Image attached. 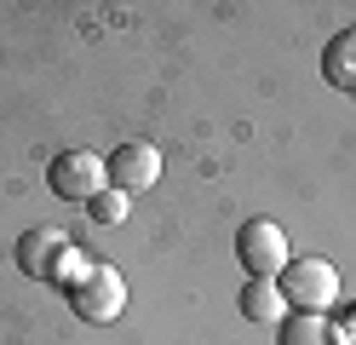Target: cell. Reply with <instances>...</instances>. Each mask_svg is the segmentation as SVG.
<instances>
[{
  "mask_svg": "<svg viewBox=\"0 0 356 345\" xmlns=\"http://www.w3.org/2000/svg\"><path fill=\"white\" fill-rule=\"evenodd\" d=\"M17 270H24L29 282L75 288L81 276H86V259L75 253L70 230H58V224H35V230H24V242H17Z\"/></svg>",
  "mask_w": 356,
  "mask_h": 345,
  "instance_id": "1",
  "label": "cell"
},
{
  "mask_svg": "<svg viewBox=\"0 0 356 345\" xmlns=\"http://www.w3.org/2000/svg\"><path fill=\"white\" fill-rule=\"evenodd\" d=\"M276 288H282V299H287V311H316V316H327V305H339V270H333L327 259H316V253H293L287 270L276 276Z\"/></svg>",
  "mask_w": 356,
  "mask_h": 345,
  "instance_id": "2",
  "label": "cell"
},
{
  "mask_svg": "<svg viewBox=\"0 0 356 345\" xmlns=\"http://www.w3.org/2000/svg\"><path fill=\"white\" fill-rule=\"evenodd\" d=\"M63 293H70V311L81 322H92V328H109L127 311V276L115 265H86V276L75 288H63Z\"/></svg>",
  "mask_w": 356,
  "mask_h": 345,
  "instance_id": "3",
  "label": "cell"
},
{
  "mask_svg": "<svg viewBox=\"0 0 356 345\" xmlns=\"http://www.w3.org/2000/svg\"><path fill=\"white\" fill-rule=\"evenodd\" d=\"M236 259L248 276H259V282H276V276L287 270V259H293V247H287V230L276 219H248L236 230Z\"/></svg>",
  "mask_w": 356,
  "mask_h": 345,
  "instance_id": "4",
  "label": "cell"
},
{
  "mask_svg": "<svg viewBox=\"0 0 356 345\" xmlns=\"http://www.w3.org/2000/svg\"><path fill=\"white\" fill-rule=\"evenodd\" d=\"M47 190L58 196V201H92V196H104L109 190V167H104V155H92V150H63V155H52V167H47Z\"/></svg>",
  "mask_w": 356,
  "mask_h": 345,
  "instance_id": "5",
  "label": "cell"
},
{
  "mask_svg": "<svg viewBox=\"0 0 356 345\" xmlns=\"http://www.w3.org/2000/svg\"><path fill=\"white\" fill-rule=\"evenodd\" d=\"M104 167H109V190L144 196V190L161 184V150H155L149 138H132V144H121V150L104 155Z\"/></svg>",
  "mask_w": 356,
  "mask_h": 345,
  "instance_id": "6",
  "label": "cell"
},
{
  "mask_svg": "<svg viewBox=\"0 0 356 345\" xmlns=\"http://www.w3.org/2000/svg\"><path fill=\"white\" fill-rule=\"evenodd\" d=\"M276 345H339L333 339V322L316 311H287L276 322Z\"/></svg>",
  "mask_w": 356,
  "mask_h": 345,
  "instance_id": "7",
  "label": "cell"
},
{
  "mask_svg": "<svg viewBox=\"0 0 356 345\" xmlns=\"http://www.w3.org/2000/svg\"><path fill=\"white\" fill-rule=\"evenodd\" d=\"M241 316L248 322H264V328H276V322L287 316V299L276 282H259V276H248V288H241Z\"/></svg>",
  "mask_w": 356,
  "mask_h": 345,
  "instance_id": "8",
  "label": "cell"
},
{
  "mask_svg": "<svg viewBox=\"0 0 356 345\" xmlns=\"http://www.w3.org/2000/svg\"><path fill=\"white\" fill-rule=\"evenodd\" d=\"M322 69H327V81H333V86L356 92V29H345V35H333V40H327Z\"/></svg>",
  "mask_w": 356,
  "mask_h": 345,
  "instance_id": "9",
  "label": "cell"
},
{
  "mask_svg": "<svg viewBox=\"0 0 356 345\" xmlns=\"http://www.w3.org/2000/svg\"><path fill=\"white\" fill-rule=\"evenodd\" d=\"M127 207H132V196L104 190V196H92V201H86V213H92L98 224H121V219H127Z\"/></svg>",
  "mask_w": 356,
  "mask_h": 345,
  "instance_id": "10",
  "label": "cell"
},
{
  "mask_svg": "<svg viewBox=\"0 0 356 345\" xmlns=\"http://www.w3.org/2000/svg\"><path fill=\"white\" fill-rule=\"evenodd\" d=\"M333 339H339V345H356V305H345V316H339V328H333Z\"/></svg>",
  "mask_w": 356,
  "mask_h": 345,
  "instance_id": "11",
  "label": "cell"
}]
</instances>
